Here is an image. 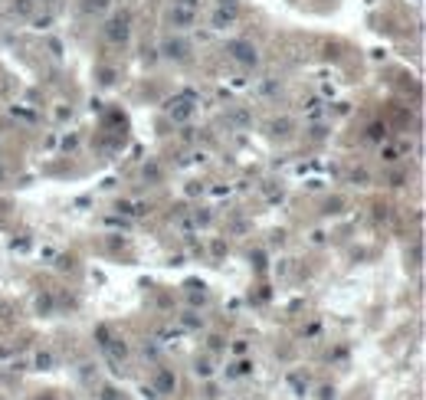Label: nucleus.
Returning a JSON list of instances; mask_svg holds the SVG:
<instances>
[{
    "mask_svg": "<svg viewBox=\"0 0 426 400\" xmlns=\"http://www.w3.org/2000/svg\"><path fill=\"white\" fill-rule=\"evenodd\" d=\"M102 400H118V390L115 387H105V390H102Z\"/></svg>",
    "mask_w": 426,
    "mask_h": 400,
    "instance_id": "nucleus-2",
    "label": "nucleus"
},
{
    "mask_svg": "<svg viewBox=\"0 0 426 400\" xmlns=\"http://www.w3.org/2000/svg\"><path fill=\"white\" fill-rule=\"evenodd\" d=\"M158 387L164 390V394H171V390H174V377L167 374V371H161V377H158Z\"/></svg>",
    "mask_w": 426,
    "mask_h": 400,
    "instance_id": "nucleus-1",
    "label": "nucleus"
}]
</instances>
